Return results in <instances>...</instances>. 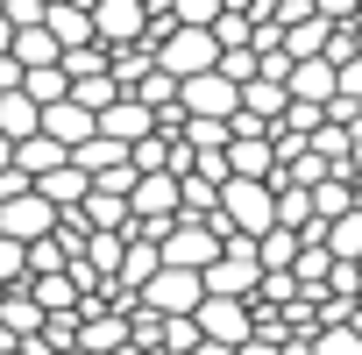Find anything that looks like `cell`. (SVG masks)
<instances>
[{
  "instance_id": "6da1fadb",
  "label": "cell",
  "mask_w": 362,
  "mask_h": 355,
  "mask_svg": "<svg viewBox=\"0 0 362 355\" xmlns=\"http://www.w3.org/2000/svg\"><path fill=\"white\" fill-rule=\"evenodd\" d=\"M221 235L235 228V235H270L277 228V185H270V178H228V185H221V206L206 214Z\"/></svg>"
},
{
  "instance_id": "7a4b0ae2",
  "label": "cell",
  "mask_w": 362,
  "mask_h": 355,
  "mask_svg": "<svg viewBox=\"0 0 362 355\" xmlns=\"http://www.w3.org/2000/svg\"><path fill=\"white\" fill-rule=\"evenodd\" d=\"M263 284V256H256V235H221V256L206 263V291H228V298H256Z\"/></svg>"
},
{
  "instance_id": "3957f363",
  "label": "cell",
  "mask_w": 362,
  "mask_h": 355,
  "mask_svg": "<svg viewBox=\"0 0 362 355\" xmlns=\"http://www.w3.org/2000/svg\"><path fill=\"white\" fill-rule=\"evenodd\" d=\"M156 249H163V263H177V270H206V263L221 256V228L199 221V214H177V221L156 235Z\"/></svg>"
},
{
  "instance_id": "277c9868",
  "label": "cell",
  "mask_w": 362,
  "mask_h": 355,
  "mask_svg": "<svg viewBox=\"0 0 362 355\" xmlns=\"http://www.w3.org/2000/svg\"><path fill=\"white\" fill-rule=\"evenodd\" d=\"M199 298H206V270H177V263H163V270L142 284V305H149V313H163V320L199 313Z\"/></svg>"
},
{
  "instance_id": "5b68a950",
  "label": "cell",
  "mask_w": 362,
  "mask_h": 355,
  "mask_svg": "<svg viewBox=\"0 0 362 355\" xmlns=\"http://www.w3.org/2000/svg\"><path fill=\"white\" fill-rule=\"evenodd\" d=\"M156 64L170 78H192V71H214L221 64V43H214V29H163L156 36Z\"/></svg>"
},
{
  "instance_id": "8992f818",
  "label": "cell",
  "mask_w": 362,
  "mask_h": 355,
  "mask_svg": "<svg viewBox=\"0 0 362 355\" xmlns=\"http://www.w3.org/2000/svg\"><path fill=\"white\" fill-rule=\"evenodd\" d=\"M192 320H199L206 341H228V348H242V341L256 334V305H249V298H228V291H206Z\"/></svg>"
},
{
  "instance_id": "52a82bcc",
  "label": "cell",
  "mask_w": 362,
  "mask_h": 355,
  "mask_svg": "<svg viewBox=\"0 0 362 355\" xmlns=\"http://www.w3.org/2000/svg\"><path fill=\"white\" fill-rule=\"evenodd\" d=\"M93 36H100L107 50L149 43V0H93Z\"/></svg>"
},
{
  "instance_id": "ba28073f",
  "label": "cell",
  "mask_w": 362,
  "mask_h": 355,
  "mask_svg": "<svg viewBox=\"0 0 362 355\" xmlns=\"http://www.w3.org/2000/svg\"><path fill=\"white\" fill-rule=\"evenodd\" d=\"M177 107H185V114H214V121H228V114L242 107V86H235L228 71H192V78H177Z\"/></svg>"
},
{
  "instance_id": "9c48e42d",
  "label": "cell",
  "mask_w": 362,
  "mask_h": 355,
  "mask_svg": "<svg viewBox=\"0 0 362 355\" xmlns=\"http://www.w3.org/2000/svg\"><path fill=\"white\" fill-rule=\"evenodd\" d=\"M57 228V206L43 192H22V199H0V235H15V242H43Z\"/></svg>"
},
{
  "instance_id": "30bf717a",
  "label": "cell",
  "mask_w": 362,
  "mask_h": 355,
  "mask_svg": "<svg viewBox=\"0 0 362 355\" xmlns=\"http://www.w3.org/2000/svg\"><path fill=\"white\" fill-rule=\"evenodd\" d=\"M284 93H291V100H313V107H327V100L341 93V78H334V57H291V78H284Z\"/></svg>"
},
{
  "instance_id": "8fae6325",
  "label": "cell",
  "mask_w": 362,
  "mask_h": 355,
  "mask_svg": "<svg viewBox=\"0 0 362 355\" xmlns=\"http://www.w3.org/2000/svg\"><path fill=\"white\" fill-rule=\"evenodd\" d=\"M100 135H114V142H128V149H135L142 135H156V107H142L135 93H121V100L100 114Z\"/></svg>"
},
{
  "instance_id": "7c38bea8",
  "label": "cell",
  "mask_w": 362,
  "mask_h": 355,
  "mask_svg": "<svg viewBox=\"0 0 362 355\" xmlns=\"http://www.w3.org/2000/svg\"><path fill=\"white\" fill-rule=\"evenodd\" d=\"M43 135H57L64 149H78L86 135H100V114L78 107V100H50V107H43Z\"/></svg>"
},
{
  "instance_id": "4fadbf2b",
  "label": "cell",
  "mask_w": 362,
  "mask_h": 355,
  "mask_svg": "<svg viewBox=\"0 0 362 355\" xmlns=\"http://www.w3.org/2000/svg\"><path fill=\"white\" fill-rule=\"evenodd\" d=\"M156 270H163V249H156V235L128 228V249H121V270H114V277H121L128 291H142V284H149Z\"/></svg>"
},
{
  "instance_id": "5bb4252c",
  "label": "cell",
  "mask_w": 362,
  "mask_h": 355,
  "mask_svg": "<svg viewBox=\"0 0 362 355\" xmlns=\"http://www.w3.org/2000/svg\"><path fill=\"white\" fill-rule=\"evenodd\" d=\"M36 192H43L57 214H78V206H86V192H93V178H86L78 163H57V170H43V178H36Z\"/></svg>"
},
{
  "instance_id": "9a60e30c",
  "label": "cell",
  "mask_w": 362,
  "mask_h": 355,
  "mask_svg": "<svg viewBox=\"0 0 362 355\" xmlns=\"http://www.w3.org/2000/svg\"><path fill=\"white\" fill-rule=\"evenodd\" d=\"M43 29L57 36V50L100 43V36H93V8H71V0H50V8H43Z\"/></svg>"
},
{
  "instance_id": "2e32d148",
  "label": "cell",
  "mask_w": 362,
  "mask_h": 355,
  "mask_svg": "<svg viewBox=\"0 0 362 355\" xmlns=\"http://www.w3.org/2000/svg\"><path fill=\"white\" fill-rule=\"evenodd\" d=\"M228 178H277L270 135H235V142H228Z\"/></svg>"
},
{
  "instance_id": "e0dca14e",
  "label": "cell",
  "mask_w": 362,
  "mask_h": 355,
  "mask_svg": "<svg viewBox=\"0 0 362 355\" xmlns=\"http://www.w3.org/2000/svg\"><path fill=\"white\" fill-rule=\"evenodd\" d=\"M43 320H50V313H43V305L29 298V284H8V291H0V327H8L15 341H29V334H43Z\"/></svg>"
},
{
  "instance_id": "ac0fdd59",
  "label": "cell",
  "mask_w": 362,
  "mask_h": 355,
  "mask_svg": "<svg viewBox=\"0 0 362 355\" xmlns=\"http://www.w3.org/2000/svg\"><path fill=\"white\" fill-rule=\"evenodd\" d=\"M71 163H78L93 185H100V178H114V170L128 163V142H114V135H86V142L71 149Z\"/></svg>"
},
{
  "instance_id": "d6986e66",
  "label": "cell",
  "mask_w": 362,
  "mask_h": 355,
  "mask_svg": "<svg viewBox=\"0 0 362 355\" xmlns=\"http://www.w3.org/2000/svg\"><path fill=\"white\" fill-rule=\"evenodd\" d=\"M78 221H86V228H114V235H128V228H135V214H128V192H107V185H93V192H86Z\"/></svg>"
},
{
  "instance_id": "ffe728a7",
  "label": "cell",
  "mask_w": 362,
  "mask_h": 355,
  "mask_svg": "<svg viewBox=\"0 0 362 355\" xmlns=\"http://www.w3.org/2000/svg\"><path fill=\"white\" fill-rule=\"evenodd\" d=\"M284 107H291V93H284V78H270V71H256V78L242 86V114H256V121H284Z\"/></svg>"
},
{
  "instance_id": "44dd1931",
  "label": "cell",
  "mask_w": 362,
  "mask_h": 355,
  "mask_svg": "<svg viewBox=\"0 0 362 355\" xmlns=\"http://www.w3.org/2000/svg\"><path fill=\"white\" fill-rule=\"evenodd\" d=\"M341 214H355V178L348 170H327L313 185V221H341Z\"/></svg>"
},
{
  "instance_id": "7402d4cb",
  "label": "cell",
  "mask_w": 362,
  "mask_h": 355,
  "mask_svg": "<svg viewBox=\"0 0 362 355\" xmlns=\"http://www.w3.org/2000/svg\"><path fill=\"white\" fill-rule=\"evenodd\" d=\"M43 128V107L29 100V93H0V135H8V142H29Z\"/></svg>"
},
{
  "instance_id": "603a6c76",
  "label": "cell",
  "mask_w": 362,
  "mask_h": 355,
  "mask_svg": "<svg viewBox=\"0 0 362 355\" xmlns=\"http://www.w3.org/2000/svg\"><path fill=\"white\" fill-rule=\"evenodd\" d=\"M327 43H334V22L327 15H305V22L284 29V57H327Z\"/></svg>"
},
{
  "instance_id": "cb8c5ba5",
  "label": "cell",
  "mask_w": 362,
  "mask_h": 355,
  "mask_svg": "<svg viewBox=\"0 0 362 355\" xmlns=\"http://www.w3.org/2000/svg\"><path fill=\"white\" fill-rule=\"evenodd\" d=\"M15 163H22L29 178H43V170H57V163H71V149H64L57 135H43V128H36L29 142H15Z\"/></svg>"
},
{
  "instance_id": "d4e9b609",
  "label": "cell",
  "mask_w": 362,
  "mask_h": 355,
  "mask_svg": "<svg viewBox=\"0 0 362 355\" xmlns=\"http://www.w3.org/2000/svg\"><path fill=\"white\" fill-rule=\"evenodd\" d=\"M177 135H185V149H192V156H206V149H228V142H235V128H228V121H214V114H185V121H177Z\"/></svg>"
},
{
  "instance_id": "484cf974",
  "label": "cell",
  "mask_w": 362,
  "mask_h": 355,
  "mask_svg": "<svg viewBox=\"0 0 362 355\" xmlns=\"http://www.w3.org/2000/svg\"><path fill=\"white\" fill-rule=\"evenodd\" d=\"M22 93H29L36 107H50V100H71V71H64V64H29V71H22Z\"/></svg>"
},
{
  "instance_id": "4316f807",
  "label": "cell",
  "mask_w": 362,
  "mask_h": 355,
  "mask_svg": "<svg viewBox=\"0 0 362 355\" xmlns=\"http://www.w3.org/2000/svg\"><path fill=\"white\" fill-rule=\"evenodd\" d=\"M15 64L29 71V64H64V50H57V36L36 22V29H15Z\"/></svg>"
},
{
  "instance_id": "83f0119b",
  "label": "cell",
  "mask_w": 362,
  "mask_h": 355,
  "mask_svg": "<svg viewBox=\"0 0 362 355\" xmlns=\"http://www.w3.org/2000/svg\"><path fill=\"white\" fill-rule=\"evenodd\" d=\"M305 355H362V327H355V320L313 327V334H305Z\"/></svg>"
},
{
  "instance_id": "f1b7e54d",
  "label": "cell",
  "mask_w": 362,
  "mask_h": 355,
  "mask_svg": "<svg viewBox=\"0 0 362 355\" xmlns=\"http://www.w3.org/2000/svg\"><path fill=\"white\" fill-rule=\"evenodd\" d=\"M135 100H142V107H156V121H163V114H177V78H170L163 64H149V71H142V86H135Z\"/></svg>"
},
{
  "instance_id": "f546056e",
  "label": "cell",
  "mask_w": 362,
  "mask_h": 355,
  "mask_svg": "<svg viewBox=\"0 0 362 355\" xmlns=\"http://www.w3.org/2000/svg\"><path fill=\"white\" fill-rule=\"evenodd\" d=\"M121 249H128V235L93 228V235H86V263H93V277H114V270H121Z\"/></svg>"
},
{
  "instance_id": "4dcf8cb0",
  "label": "cell",
  "mask_w": 362,
  "mask_h": 355,
  "mask_svg": "<svg viewBox=\"0 0 362 355\" xmlns=\"http://www.w3.org/2000/svg\"><path fill=\"white\" fill-rule=\"evenodd\" d=\"M313 156H327L334 170H348V156H355V135H348L341 121H320V128H313Z\"/></svg>"
},
{
  "instance_id": "1f68e13d",
  "label": "cell",
  "mask_w": 362,
  "mask_h": 355,
  "mask_svg": "<svg viewBox=\"0 0 362 355\" xmlns=\"http://www.w3.org/2000/svg\"><path fill=\"white\" fill-rule=\"evenodd\" d=\"M277 228H291V235L313 228V192L305 185H277Z\"/></svg>"
},
{
  "instance_id": "d6a6232c",
  "label": "cell",
  "mask_w": 362,
  "mask_h": 355,
  "mask_svg": "<svg viewBox=\"0 0 362 355\" xmlns=\"http://www.w3.org/2000/svg\"><path fill=\"white\" fill-rule=\"evenodd\" d=\"M298 249H305V242H298L291 228H270V235H256V256H263V270H291V263H298Z\"/></svg>"
},
{
  "instance_id": "836d02e7",
  "label": "cell",
  "mask_w": 362,
  "mask_h": 355,
  "mask_svg": "<svg viewBox=\"0 0 362 355\" xmlns=\"http://www.w3.org/2000/svg\"><path fill=\"white\" fill-rule=\"evenodd\" d=\"M71 100L93 107V114H107V107L121 100V86H114V71H93V78H71Z\"/></svg>"
},
{
  "instance_id": "e575fe53",
  "label": "cell",
  "mask_w": 362,
  "mask_h": 355,
  "mask_svg": "<svg viewBox=\"0 0 362 355\" xmlns=\"http://www.w3.org/2000/svg\"><path fill=\"white\" fill-rule=\"evenodd\" d=\"M78 256L57 242V235H43V242H29V277H57V270H71Z\"/></svg>"
},
{
  "instance_id": "d590c367",
  "label": "cell",
  "mask_w": 362,
  "mask_h": 355,
  "mask_svg": "<svg viewBox=\"0 0 362 355\" xmlns=\"http://www.w3.org/2000/svg\"><path fill=\"white\" fill-rule=\"evenodd\" d=\"M170 29H214L221 22V0H170Z\"/></svg>"
},
{
  "instance_id": "8d00e7d4",
  "label": "cell",
  "mask_w": 362,
  "mask_h": 355,
  "mask_svg": "<svg viewBox=\"0 0 362 355\" xmlns=\"http://www.w3.org/2000/svg\"><path fill=\"white\" fill-rule=\"evenodd\" d=\"M8 284H29V242L0 235V291H8Z\"/></svg>"
},
{
  "instance_id": "74e56055",
  "label": "cell",
  "mask_w": 362,
  "mask_h": 355,
  "mask_svg": "<svg viewBox=\"0 0 362 355\" xmlns=\"http://www.w3.org/2000/svg\"><path fill=\"white\" fill-rule=\"evenodd\" d=\"M156 341H163V355H192V348H199V320H192V313H185V320H163Z\"/></svg>"
},
{
  "instance_id": "f35d334b",
  "label": "cell",
  "mask_w": 362,
  "mask_h": 355,
  "mask_svg": "<svg viewBox=\"0 0 362 355\" xmlns=\"http://www.w3.org/2000/svg\"><path fill=\"white\" fill-rule=\"evenodd\" d=\"M214 71H228V78H235V86H249V78H256V71H263V57H256V50H249V43H235V50H221V64H214Z\"/></svg>"
},
{
  "instance_id": "ab89813d",
  "label": "cell",
  "mask_w": 362,
  "mask_h": 355,
  "mask_svg": "<svg viewBox=\"0 0 362 355\" xmlns=\"http://www.w3.org/2000/svg\"><path fill=\"white\" fill-rule=\"evenodd\" d=\"M64 71H71V78H93V71H107V43H78V50H64Z\"/></svg>"
},
{
  "instance_id": "60d3db41",
  "label": "cell",
  "mask_w": 362,
  "mask_h": 355,
  "mask_svg": "<svg viewBox=\"0 0 362 355\" xmlns=\"http://www.w3.org/2000/svg\"><path fill=\"white\" fill-rule=\"evenodd\" d=\"M214 43H221V50H235V43H249V15H235V8H221V22H214Z\"/></svg>"
},
{
  "instance_id": "b9f144b4",
  "label": "cell",
  "mask_w": 362,
  "mask_h": 355,
  "mask_svg": "<svg viewBox=\"0 0 362 355\" xmlns=\"http://www.w3.org/2000/svg\"><path fill=\"white\" fill-rule=\"evenodd\" d=\"M43 8H50V0H0V15H8L15 29H36V22H43Z\"/></svg>"
},
{
  "instance_id": "7bdbcfd3",
  "label": "cell",
  "mask_w": 362,
  "mask_h": 355,
  "mask_svg": "<svg viewBox=\"0 0 362 355\" xmlns=\"http://www.w3.org/2000/svg\"><path fill=\"white\" fill-rule=\"evenodd\" d=\"M313 15H327L334 29H348V22H362V0H313Z\"/></svg>"
},
{
  "instance_id": "ee69618b",
  "label": "cell",
  "mask_w": 362,
  "mask_h": 355,
  "mask_svg": "<svg viewBox=\"0 0 362 355\" xmlns=\"http://www.w3.org/2000/svg\"><path fill=\"white\" fill-rule=\"evenodd\" d=\"M334 78H341V93H348V100H362V50H355V57H341V64H334Z\"/></svg>"
},
{
  "instance_id": "f6af8a7d",
  "label": "cell",
  "mask_w": 362,
  "mask_h": 355,
  "mask_svg": "<svg viewBox=\"0 0 362 355\" xmlns=\"http://www.w3.org/2000/svg\"><path fill=\"white\" fill-rule=\"evenodd\" d=\"M22 192H36V178L22 163H8V170H0V199H22Z\"/></svg>"
},
{
  "instance_id": "bcb514c9",
  "label": "cell",
  "mask_w": 362,
  "mask_h": 355,
  "mask_svg": "<svg viewBox=\"0 0 362 355\" xmlns=\"http://www.w3.org/2000/svg\"><path fill=\"white\" fill-rule=\"evenodd\" d=\"M0 93H22V64H15V50L0 57Z\"/></svg>"
},
{
  "instance_id": "7dc6e473",
  "label": "cell",
  "mask_w": 362,
  "mask_h": 355,
  "mask_svg": "<svg viewBox=\"0 0 362 355\" xmlns=\"http://www.w3.org/2000/svg\"><path fill=\"white\" fill-rule=\"evenodd\" d=\"M221 8H235V15H249V22H256V15H263V0H221Z\"/></svg>"
},
{
  "instance_id": "c3c4849f",
  "label": "cell",
  "mask_w": 362,
  "mask_h": 355,
  "mask_svg": "<svg viewBox=\"0 0 362 355\" xmlns=\"http://www.w3.org/2000/svg\"><path fill=\"white\" fill-rule=\"evenodd\" d=\"M192 355H235V348H228V341H206V334H199V348H192Z\"/></svg>"
},
{
  "instance_id": "681fc988",
  "label": "cell",
  "mask_w": 362,
  "mask_h": 355,
  "mask_svg": "<svg viewBox=\"0 0 362 355\" xmlns=\"http://www.w3.org/2000/svg\"><path fill=\"white\" fill-rule=\"evenodd\" d=\"M8 50H15V22H8V15H0V57H8Z\"/></svg>"
},
{
  "instance_id": "f907efd6",
  "label": "cell",
  "mask_w": 362,
  "mask_h": 355,
  "mask_svg": "<svg viewBox=\"0 0 362 355\" xmlns=\"http://www.w3.org/2000/svg\"><path fill=\"white\" fill-rule=\"evenodd\" d=\"M8 163H15V142H8V135H0V170H8Z\"/></svg>"
},
{
  "instance_id": "816d5d0a",
  "label": "cell",
  "mask_w": 362,
  "mask_h": 355,
  "mask_svg": "<svg viewBox=\"0 0 362 355\" xmlns=\"http://www.w3.org/2000/svg\"><path fill=\"white\" fill-rule=\"evenodd\" d=\"M57 355H93V348H57Z\"/></svg>"
},
{
  "instance_id": "f5cc1de1",
  "label": "cell",
  "mask_w": 362,
  "mask_h": 355,
  "mask_svg": "<svg viewBox=\"0 0 362 355\" xmlns=\"http://www.w3.org/2000/svg\"><path fill=\"white\" fill-rule=\"evenodd\" d=\"M71 8H93V0H71Z\"/></svg>"
}]
</instances>
